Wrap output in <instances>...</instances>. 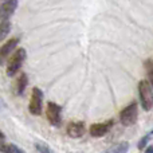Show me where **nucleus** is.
Instances as JSON below:
<instances>
[{"label": "nucleus", "instance_id": "obj_5", "mask_svg": "<svg viewBox=\"0 0 153 153\" xmlns=\"http://www.w3.org/2000/svg\"><path fill=\"white\" fill-rule=\"evenodd\" d=\"M61 111L62 108L55 102H48L47 103V109H46V116H47V120L53 126H61L62 122V117H61Z\"/></svg>", "mask_w": 153, "mask_h": 153}, {"label": "nucleus", "instance_id": "obj_10", "mask_svg": "<svg viewBox=\"0 0 153 153\" xmlns=\"http://www.w3.org/2000/svg\"><path fill=\"white\" fill-rule=\"evenodd\" d=\"M128 151H129V143L128 141H122V143H118L116 145L108 148L102 153H126Z\"/></svg>", "mask_w": 153, "mask_h": 153}, {"label": "nucleus", "instance_id": "obj_15", "mask_svg": "<svg viewBox=\"0 0 153 153\" xmlns=\"http://www.w3.org/2000/svg\"><path fill=\"white\" fill-rule=\"evenodd\" d=\"M35 146H36V149H38V152H39V153H53V152H51V149L48 148L47 145H45V144L38 143Z\"/></svg>", "mask_w": 153, "mask_h": 153}, {"label": "nucleus", "instance_id": "obj_4", "mask_svg": "<svg viewBox=\"0 0 153 153\" xmlns=\"http://www.w3.org/2000/svg\"><path fill=\"white\" fill-rule=\"evenodd\" d=\"M43 109V93L39 87H34L32 89L31 101L28 105V110L32 116H40Z\"/></svg>", "mask_w": 153, "mask_h": 153}, {"label": "nucleus", "instance_id": "obj_13", "mask_svg": "<svg viewBox=\"0 0 153 153\" xmlns=\"http://www.w3.org/2000/svg\"><path fill=\"white\" fill-rule=\"evenodd\" d=\"M144 67H145V71H146V76H148V82L149 85L153 87V59H146L144 62Z\"/></svg>", "mask_w": 153, "mask_h": 153}, {"label": "nucleus", "instance_id": "obj_2", "mask_svg": "<svg viewBox=\"0 0 153 153\" xmlns=\"http://www.w3.org/2000/svg\"><path fill=\"white\" fill-rule=\"evenodd\" d=\"M138 118V105L136 101H132L126 108H124L120 113V122L124 126H132L137 122Z\"/></svg>", "mask_w": 153, "mask_h": 153}, {"label": "nucleus", "instance_id": "obj_6", "mask_svg": "<svg viewBox=\"0 0 153 153\" xmlns=\"http://www.w3.org/2000/svg\"><path fill=\"white\" fill-rule=\"evenodd\" d=\"M113 120H109L106 122H98V124H93L89 129V133L91 137H95V138H100V137H103L105 134H108L110 132V129L113 128Z\"/></svg>", "mask_w": 153, "mask_h": 153}, {"label": "nucleus", "instance_id": "obj_3", "mask_svg": "<svg viewBox=\"0 0 153 153\" xmlns=\"http://www.w3.org/2000/svg\"><path fill=\"white\" fill-rule=\"evenodd\" d=\"M26 56H27V53L24 48H18V50L15 51V54L11 56V59L8 61V65H7V75L8 76H13L20 70L23 62L26 61Z\"/></svg>", "mask_w": 153, "mask_h": 153}, {"label": "nucleus", "instance_id": "obj_14", "mask_svg": "<svg viewBox=\"0 0 153 153\" xmlns=\"http://www.w3.org/2000/svg\"><path fill=\"white\" fill-rule=\"evenodd\" d=\"M0 152L1 153H15V145H13V144H5L0 140Z\"/></svg>", "mask_w": 153, "mask_h": 153}, {"label": "nucleus", "instance_id": "obj_7", "mask_svg": "<svg viewBox=\"0 0 153 153\" xmlns=\"http://www.w3.org/2000/svg\"><path fill=\"white\" fill-rule=\"evenodd\" d=\"M19 42H20L19 38H12V39H8L7 42L0 47V66H3V65L5 63V61L8 59L10 54L18 47Z\"/></svg>", "mask_w": 153, "mask_h": 153}, {"label": "nucleus", "instance_id": "obj_9", "mask_svg": "<svg viewBox=\"0 0 153 153\" xmlns=\"http://www.w3.org/2000/svg\"><path fill=\"white\" fill-rule=\"evenodd\" d=\"M66 133L71 138H81L86 133V126L82 121H74L70 122L66 128Z\"/></svg>", "mask_w": 153, "mask_h": 153}, {"label": "nucleus", "instance_id": "obj_18", "mask_svg": "<svg viewBox=\"0 0 153 153\" xmlns=\"http://www.w3.org/2000/svg\"><path fill=\"white\" fill-rule=\"evenodd\" d=\"M0 140H4V134H3V132H0Z\"/></svg>", "mask_w": 153, "mask_h": 153}, {"label": "nucleus", "instance_id": "obj_12", "mask_svg": "<svg viewBox=\"0 0 153 153\" xmlns=\"http://www.w3.org/2000/svg\"><path fill=\"white\" fill-rule=\"evenodd\" d=\"M10 32H11V22L10 20L0 22V42L4 40Z\"/></svg>", "mask_w": 153, "mask_h": 153}, {"label": "nucleus", "instance_id": "obj_19", "mask_svg": "<svg viewBox=\"0 0 153 153\" xmlns=\"http://www.w3.org/2000/svg\"><path fill=\"white\" fill-rule=\"evenodd\" d=\"M149 134H153V129H152V130H151V133H149Z\"/></svg>", "mask_w": 153, "mask_h": 153}, {"label": "nucleus", "instance_id": "obj_17", "mask_svg": "<svg viewBox=\"0 0 153 153\" xmlns=\"http://www.w3.org/2000/svg\"><path fill=\"white\" fill-rule=\"evenodd\" d=\"M144 153H153V145H149L145 148V152Z\"/></svg>", "mask_w": 153, "mask_h": 153}, {"label": "nucleus", "instance_id": "obj_11", "mask_svg": "<svg viewBox=\"0 0 153 153\" xmlns=\"http://www.w3.org/2000/svg\"><path fill=\"white\" fill-rule=\"evenodd\" d=\"M27 83H28L27 74L26 73H22V74L19 75L18 81H16V93H18L19 95H22L24 93V90H26V87H27Z\"/></svg>", "mask_w": 153, "mask_h": 153}, {"label": "nucleus", "instance_id": "obj_16", "mask_svg": "<svg viewBox=\"0 0 153 153\" xmlns=\"http://www.w3.org/2000/svg\"><path fill=\"white\" fill-rule=\"evenodd\" d=\"M149 138H151V134H146V136H144L143 138L140 140V143H138V149H144V148H146V144H148V141H149Z\"/></svg>", "mask_w": 153, "mask_h": 153}, {"label": "nucleus", "instance_id": "obj_8", "mask_svg": "<svg viewBox=\"0 0 153 153\" xmlns=\"http://www.w3.org/2000/svg\"><path fill=\"white\" fill-rule=\"evenodd\" d=\"M18 3L19 0H5L0 5V20H8L18 8Z\"/></svg>", "mask_w": 153, "mask_h": 153}, {"label": "nucleus", "instance_id": "obj_1", "mask_svg": "<svg viewBox=\"0 0 153 153\" xmlns=\"http://www.w3.org/2000/svg\"><path fill=\"white\" fill-rule=\"evenodd\" d=\"M138 94H140L141 106L144 110H151L153 108V90L146 79H143L138 83Z\"/></svg>", "mask_w": 153, "mask_h": 153}]
</instances>
